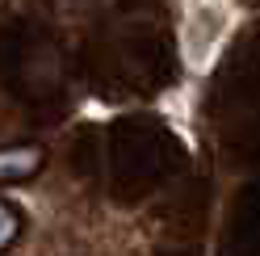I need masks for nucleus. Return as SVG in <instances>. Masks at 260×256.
I'll list each match as a JSON object with an SVG mask.
<instances>
[{
  "label": "nucleus",
  "instance_id": "f257e3e1",
  "mask_svg": "<svg viewBox=\"0 0 260 256\" xmlns=\"http://www.w3.org/2000/svg\"><path fill=\"white\" fill-rule=\"evenodd\" d=\"M42 168V147L25 143V147H5L0 151V185L5 181H25Z\"/></svg>",
  "mask_w": 260,
  "mask_h": 256
},
{
  "label": "nucleus",
  "instance_id": "f03ea898",
  "mask_svg": "<svg viewBox=\"0 0 260 256\" xmlns=\"http://www.w3.org/2000/svg\"><path fill=\"white\" fill-rule=\"evenodd\" d=\"M17 235H21V214L13 210L9 202H0V252H5Z\"/></svg>",
  "mask_w": 260,
  "mask_h": 256
}]
</instances>
